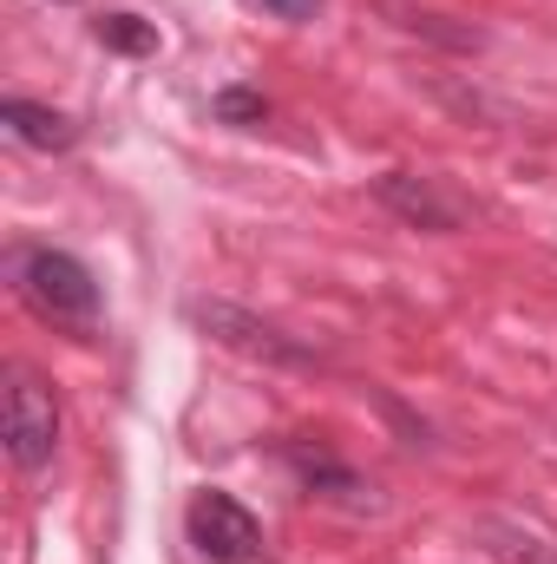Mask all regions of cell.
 <instances>
[{
    "label": "cell",
    "mask_w": 557,
    "mask_h": 564,
    "mask_svg": "<svg viewBox=\"0 0 557 564\" xmlns=\"http://www.w3.org/2000/svg\"><path fill=\"white\" fill-rule=\"evenodd\" d=\"M13 282L53 322H92L99 315V282L73 250H20L13 257Z\"/></svg>",
    "instance_id": "obj_1"
},
{
    "label": "cell",
    "mask_w": 557,
    "mask_h": 564,
    "mask_svg": "<svg viewBox=\"0 0 557 564\" xmlns=\"http://www.w3.org/2000/svg\"><path fill=\"white\" fill-rule=\"evenodd\" d=\"M184 532H190V545H197L210 564H256L263 558V525H256V512H250L243 499L217 492V486L190 499Z\"/></svg>",
    "instance_id": "obj_2"
},
{
    "label": "cell",
    "mask_w": 557,
    "mask_h": 564,
    "mask_svg": "<svg viewBox=\"0 0 557 564\" xmlns=\"http://www.w3.org/2000/svg\"><path fill=\"white\" fill-rule=\"evenodd\" d=\"M59 446V408L53 388L33 368H7V453L20 473H40Z\"/></svg>",
    "instance_id": "obj_3"
},
{
    "label": "cell",
    "mask_w": 557,
    "mask_h": 564,
    "mask_svg": "<svg viewBox=\"0 0 557 564\" xmlns=\"http://www.w3.org/2000/svg\"><path fill=\"white\" fill-rule=\"evenodd\" d=\"M190 322L210 341H223V348H237L250 361H270V368H308L315 361V348H302L295 335H282L276 322H263V315H250L237 302H190Z\"/></svg>",
    "instance_id": "obj_4"
},
{
    "label": "cell",
    "mask_w": 557,
    "mask_h": 564,
    "mask_svg": "<svg viewBox=\"0 0 557 564\" xmlns=\"http://www.w3.org/2000/svg\"><path fill=\"white\" fill-rule=\"evenodd\" d=\"M374 197L401 217V224H414V230H433V237H452L459 224H466V204L452 197V191H439V177H414V171H387V177H374Z\"/></svg>",
    "instance_id": "obj_5"
},
{
    "label": "cell",
    "mask_w": 557,
    "mask_h": 564,
    "mask_svg": "<svg viewBox=\"0 0 557 564\" xmlns=\"http://www.w3.org/2000/svg\"><path fill=\"white\" fill-rule=\"evenodd\" d=\"M288 466L302 473L308 499H335V506H348V512H381L374 479H361L354 466H341V459H328V453H308V446H288Z\"/></svg>",
    "instance_id": "obj_6"
},
{
    "label": "cell",
    "mask_w": 557,
    "mask_h": 564,
    "mask_svg": "<svg viewBox=\"0 0 557 564\" xmlns=\"http://www.w3.org/2000/svg\"><path fill=\"white\" fill-rule=\"evenodd\" d=\"M0 126H7V139H20L26 151H73V139H79V126L66 112L40 106V99H0Z\"/></svg>",
    "instance_id": "obj_7"
},
{
    "label": "cell",
    "mask_w": 557,
    "mask_h": 564,
    "mask_svg": "<svg viewBox=\"0 0 557 564\" xmlns=\"http://www.w3.org/2000/svg\"><path fill=\"white\" fill-rule=\"evenodd\" d=\"M381 13H394V26H401V33H419V40L452 46V53H479V46H485V33H479L472 20L433 13V7H414V0H381Z\"/></svg>",
    "instance_id": "obj_8"
},
{
    "label": "cell",
    "mask_w": 557,
    "mask_h": 564,
    "mask_svg": "<svg viewBox=\"0 0 557 564\" xmlns=\"http://www.w3.org/2000/svg\"><path fill=\"white\" fill-rule=\"evenodd\" d=\"M479 545L499 564H557V545L518 519H479Z\"/></svg>",
    "instance_id": "obj_9"
},
{
    "label": "cell",
    "mask_w": 557,
    "mask_h": 564,
    "mask_svg": "<svg viewBox=\"0 0 557 564\" xmlns=\"http://www.w3.org/2000/svg\"><path fill=\"white\" fill-rule=\"evenodd\" d=\"M99 46H112V53H125V59H151L157 53V26L139 20V13H99Z\"/></svg>",
    "instance_id": "obj_10"
},
{
    "label": "cell",
    "mask_w": 557,
    "mask_h": 564,
    "mask_svg": "<svg viewBox=\"0 0 557 564\" xmlns=\"http://www.w3.org/2000/svg\"><path fill=\"white\" fill-rule=\"evenodd\" d=\"M217 119H223V126H263V119H270V99H263L256 86H223V93H217Z\"/></svg>",
    "instance_id": "obj_11"
},
{
    "label": "cell",
    "mask_w": 557,
    "mask_h": 564,
    "mask_svg": "<svg viewBox=\"0 0 557 564\" xmlns=\"http://www.w3.org/2000/svg\"><path fill=\"white\" fill-rule=\"evenodd\" d=\"M263 13H276V20H315V7L321 0H256Z\"/></svg>",
    "instance_id": "obj_12"
},
{
    "label": "cell",
    "mask_w": 557,
    "mask_h": 564,
    "mask_svg": "<svg viewBox=\"0 0 557 564\" xmlns=\"http://www.w3.org/2000/svg\"><path fill=\"white\" fill-rule=\"evenodd\" d=\"M66 7H73V0H66Z\"/></svg>",
    "instance_id": "obj_13"
}]
</instances>
